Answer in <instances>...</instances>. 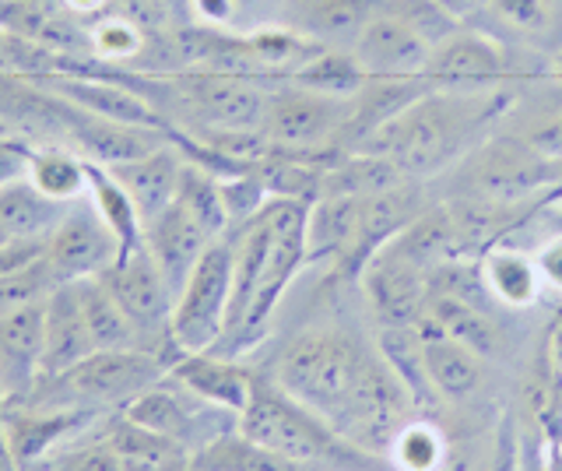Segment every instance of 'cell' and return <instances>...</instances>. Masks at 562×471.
<instances>
[{
  "instance_id": "7402d4cb",
  "label": "cell",
  "mask_w": 562,
  "mask_h": 471,
  "mask_svg": "<svg viewBox=\"0 0 562 471\" xmlns=\"http://www.w3.org/2000/svg\"><path fill=\"white\" fill-rule=\"evenodd\" d=\"M422 338H426V370L432 380V391L439 397L464 401L482 388L485 362L479 352H471L468 345L439 335V330H429V327H422Z\"/></svg>"
},
{
  "instance_id": "f1b7e54d",
  "label": "cell",
  "mask_w": 562,
  "mask_h": 471,
  "mask_svg": "<svg viewBox=\"0 0 562 471\" xmlns=\"http://www.w3.org/2000/svg\"><path fill=\"white\" fill-rule=\"evenodd\" d=\"M29 180L46 198L60 204H75L88 194V162L78 152L60 145H35L29 159Z\"/></svg>"
},
{
  "instance_id": "f5cc1de1",
  "label": "cell",
  "mask_w": 562,
  "mask_h": 471,
  "mask_svg": "<svg viewBox=\"0 0 562 471\" xmlns=\"http://www.w3.org/2000/svg\"><path fill=\"white\" fill-rule=\"evenodd\" d=\"M8 131H11V127L4 124V120H0V134H8Z\"/></svg>"
},
{
  "instance_id": "52a82bcc",
  "label": "cell",
  "mask_w": 562,
  "mask_h": 471,
  "mask_svg": "<svg viewBox=\"0 0 562 471\" xmlns=\"http://www.w3.org/2000/svg\"><path fill=\"white\" fill-rule=\"evenodd\" d=\"M228 300H233V239H215L190 271L187 285L176 295L172 310V341L187 352H211L228 321Z\"/></svg>"
},
{
  "instance_id": "e0dca14e",
  "label": "cell",
  "mask_w": 562,
  "mask_h": 471,
  "mask_svg": "<svg viewBox=\"0 0 562 471\" xmlns=\"http://www.w3.org/2000/svg\"><path fill=\"white\" fill-rule=\"evenodd\" d=\"M120 180V187L127 190L140 222H148L155 215H162L166 208L176 201L180 194V180H183V169H187V155L180 152L176 142L158 145L155 152L140 155V159L131 162H116V166H105Z\"/></svg>"
},
{
  "instance_id": "44dd1931",
  "label": "cell",
  "mask_w": 562,
  "mask_h": 471,
  "mask_svg": "<svg viewBox=\"0 0 562 471\" xmlns=\"http://www.w3.org/2000/svg\"><path fill=\"white\" fill-rule=\"evenodd\" d=\"M359 239V198L327 194L306 212V250L310 260H341L348 265Z\"/></svg>"
},
{
  "instance_id": "d590c367",
  "label": "cell",
  "mask_w": 562,
  "mask_h": 471,
  "mask_svg": "<svg viewBox=\"0 0 562 471\" xmlns=\"http://www.w3.org/2000/svg\"><path fill=\"white\" fill-rule=\"evenodd\" d=\"M383 11L394 14V19H401L412 32H418V36L426 40L432 49L439 43H447L453 32L461 29V22L439 8L436 0H397V4H386Z\"/></svg>"
},
{
  "instance_id": "6da1fadb",
  "label": "cell",
  "mask_w": 562,
  "mask_h": 471,
  "mask_svg": "<svg viewBox=\"0 0 562 471\" xmlns=\"http://www.w3.org/2000/svg\"><path fill=\"white\" fill-rule=\"evenodd\" d=\"M496 92H429L412 110L380 127L356 152L383 155L408 180H426L461 155L479 131L499 113Z\"/></svg>"
},
{
  "instance_id": "4316f807",
  "label": "cell",
  "mask_w": 562,
  "mask_h": 471,
  "mask_svg": "<svg viewBox=\"0 0 562 471\" xmlns=\"http://www.w3.org/2000/svg\"><path fill=\"white\" fill-rule=\"evenodd\" d=\"M193 471H313L299 461L281 458V453L254 444L250 436H243L239 429L218 436L198 453H190Z\"/></svg>"
},
{
  "instance_id": "e575fe53",
  "label": "cell",
  "mask_w": 562,
  "mask_h": 471,
  "mask_svg": "<svg viewBox=\"0 0 562 471\" xmlns=\"http://www.w3.org/2000/svg\"><path fill=\"white\" fill-rule=\"evenodd\" d=\"M57 285L60 282H57V274H53V268L46 265V257L35 260V265H29V268L0 274V317L49 300V292Z\"/></svg>"
},
{
  "instance_id": "7bdbcfd3",
  "label": "cell",
  "mask_w": 562,
  "mask_h": 471,
  "mask_svg": "<svg viewBox=\"0 0 562 471\" xmlns=\"http://www.w3.org/2000/svg\"><path fill=\"white\" fill-rule=\"evenodd\" d=\"M439 8H443L447 14H453L457 22H468L471 14H479L482 8H488V0H436Z\"/></svg>"
},
{
  "instance_id": "cb8c5ba5",
  "label": "cell",
  "mask_w": 562,
  "mask_h": 471,
  "mask_svg": "<svg viewBox=\"0 0 562 471\" xmlns=\"http://www.w3.org/2000/svg\"><path fill=\"white\" fill-rule=\"evenodd\" d=\"M67 204L46 198L29 177L0 187V229L8 239H49Z\"/></svg>"
},
{
  "instance_id": "ba28073f",
  "label": "cell",
  "mask_w": 562,
  "mask_h": 471,
  "mask_svg": "<svg viewBox=\"0 0 562 471\" xmlns=\"http://www.w3.org/2000/svg\"><path fill=\"white\" fill-rule=\"evenodd\" d=\"M120 415L131 418L140 429L162 436V440H172L187 453H198L211 440H218V436L233 433L239 426V415L198 397L172 373L166 380H158L155 388H148L140 397H134Z\"/></svg>"
},
{
  "instance_id": "ac0fdd59",
  "label": "cell",
  "mask_w": 562,
  "mask_h": 471,
  "mask_svg": "<svg viewBox=\"0 0 562 471\" xmlns=\"http://www.w3.org/2000/svg\"><path fill=\"white\" fill-rule=\"evenodd\" d=\"M95 352L88 335L78 285H57L46 300V345H43V380L64 377Z\"/></svg>"
},
{
  "instance_id": "9a60e30c",
  "label": "cell",
  "mask_w": 562,
  "mask_h": 471,
  "mask_svg": "<svg viewBox=\"0 0 562 471\" xmlns=\"http://www.w3.org/2000/svg\"><path fill=\"white\" fill-rule=\"evenodd\" d=\"M351 57L359 60L366 78H426L432 46L401 19L380 11L351 43Z\"/></svg>"
},
{
  "instance_id": "816d5d0a",
  "label": "cell",
  "mask_w": 562,
  "mask_h": 471,
  "mask_svg": "<svg viewBox=\"0 0 562 471\" xmlns=\"http://www.w3.org/2000/svg\"><path fill=\"white\" fill-rule=\"evenodd\" d=\"M555 71H559V78H562V54H559V60H555Z\"/></svg>"
},
{
  "instance_id": "d6a6232c",
  "label": "cell",
  "mask_w": 562,
  "mask_h": 471,
  "mask_svg": "<svg viewBox=\"0 0 562 471\" xmlns=\"http://www.w3.org/2000/svg\"><path fill=\"white\" fill-rule=\"evenodd\" d=\"M176 201H180L187 212L204 225L211 239H225L228 233H233V218H228V208L222 198V183L211 169L187 159Z\"/></svg>"
},
{
  "instance_id": "8d00e7d4",
  "label": "cell",
  "mask_w": 562,
  "mask_h": 471,
  "mask_svg": "<svg viewBox=\"0 0 562 471\" xmlns=\"http://www.w3.org/2000/svg\"><path fill=\"white\" fill-rule=\"evenodd\" d=\"M145 49V32H140L134 22L116 19V22H102L99 29H92V54L99 60H134Z\"/></svg>"
},
{
  "instance_id": "d4e9b609",
  "label": "cell",
  "mask_w": 562,
  "mask_h": 471,
  "mask_svg": "<svg viewBox=\"0 0 562 471\" xmlns=\"http://www.w3.org/2000/svg\"><path fill=\"white\" fill-rule=\"evenodd\" d=\"M376 352L391 366V373L401 380V388L408 391L415 408L432 401L436 391L426 370V338H422V327H380Z\"/></svg>"
},
{
  "instance_id": "b9f144b4",
  "label": "cell",
  "mask_w": 562,
  "mask_h": 471,
  "mask_svg": "<svg viewBox=\"0 0 562 471\" xmlns=\"http://www.w3.org/2000/svg\"><path fill=\"white\" fill-rule=\"evenodd\" d=\"M538 274H541V285H549L555 292H562V236H555L552 243H544L535 257Z\"/></svg>"
},
{
  "instance_id": "484cf974",
  "label": "cell",
  "mask_w": 562,
  "mask_h": 471,
  "mask_svg": "<svg viewBox=\"0 0 562 471\" xmlns=\"http://www.w3.org/2000/svg\"><path fill=\"white\" fill-rule=\"evenodd\" d=\"M75 285H78V300H81L85 324H88V335H92L95 352L99 348L102 352H113V348H145L137 327L116 303V295L105 289L102 278H85V282H75Z\"/></svg>"
},
{
  "instance_id": "3957f363",
  "label": "cell",
  "mask_w": 562,
  "mask_h": 471,
  "mask_svg": "<svg viewBox=\"0 0 562 471\" xmlns=\"http://www.w3.org/2000/svg\"><path fill=\"white\" fill-rule=\"evenodd\" d=\"M236 429L250 436L254 444L313 471H351L362 464L359 447H351L345 436L334 433L316 412L299 405L271 377L254 380V394L239 412Z\"/></svg>"
},
{
  "instance_id": "d6986e66",
  "label": "cell",
  "mask_w": 562,
  "mask_h": 471,
  "mask_svg": "<svg viewBox=\"0 0 562 471\" xmlns=\"http://www.w3.org/2000/svg\"><path fill=\"white\" fill-rule=\"evenodd\" d=\"M169 373L198 397L233 415L246 408V401L254 394V380H257V373H250L233 356H222V352H187L172 362Z\"/></svg>"
},
{
  "instance_id": "4fadbf2b",
  "label": "cell",
  "mask_w": 562,
  "mask_h": 471,
  "mask_svg": "<svg viewBox=\"0 0 562 471\" xmlns=\"http://www.w3.org/2000/svg\"><path fill=\"white\" fill-rule=\"evenodd\" d=\"M509 75V60L499 43L479 32L457 29L447 43H439L429 57L426 81L436 92H496Z\"/></svg>"
},
{
  "instance_id": "83f0119b",
  "label": "cell",
  "mask_w": 562,
  "mask_h": 471,
  "mask_svg": "<svg viewBox=\"0 0 562 471\" xmlns=\"http://www.w3.org/2000/svg\"><path fill=\"white\" fill-rule=\"evenodd\" d=\"M380 11V0H310L306 32L327 49H351Z\"/></svg>"
},
{
  "instance_id": "8992f818",
  "label": "cell",
  "mask_w": 562,
  "mask_h": 471,
  "mask_svg": "<svg viewBox=\"0 0 562 471\" xmlns=\"http://www.w3.org/2000/svg\"><path fill=\"white\" fill-rule=\"evenodd\" d=\"M99 278L105 282V289L116 295V303L131 317V324L137 327L140 345H145L148 352L169 359V370H172V362L183 356L172 341L176 292L166 282V274L158 271L155 257L145 250V243L134 250H123L113 260V268H105Z\"/></svg>"
},
{
  "instance_id": "f907efd6",
  "label": "cell",
  "mask_w": 562,
  "mask_h": 471,
  "mask_svg": "<svg viewBox=\"0 0 562 471\" xmlns=\"http://www.w3.org/2000/svg\"><path fill=\"white\" fill-rule=\"evenodd\" d=\"M4 243H11V239H8V233H4V229H0V247H4Z\"/></svg>"
},
{
  "instance_id": "c3c4849f",
  "label": "cell",
  "mask_w": 562,
  "mask_h": 471,
  "mask_svg": "<svg viewBox=\"0 0 562 471\" xmlns=\"http://www.w3.org/2000/svg\"><path fill=\"white\" fill-rule=\"evenodd\" d=\"M552 218L562 225V198H559V201H552Z\"/></svg>"
},
{
  "instance_id": "bcb514c9",
  "label": "cell",
  "mask_w": 562,
  "mask_h": 471,
  "mask_svg": "<svg viewBox=\"0 0 562 471\" xmlns=\"http://www.w3.org/2000/svg\"><path fill=\"white\" fill-rule=\"evenodd\" d=\"M0 471H22L14 461V453H11V444H8V436L4 429H0Z\"/></svg>"
},
{
  "instance_id": "7a4b0ae2",
  "label": "cell",
  "mask_w": 562,
  "mask_h": 471,
  "mask_svg": "<svg viewBox=\"0 0 562 471\" xmlns=\"http://www.w3.org/2000/svg\"><path fill=\"white\" fill-rule=\"evenodd\" d=\"M373 359L376 356H369L356 338L341 335V330L313 327L285 345L271 380L338 433Z\"/></svg>"
},
{
  "instance_id": "277c9868",
  "label": "cell",
  "mask_w": 562,
  "mask_h": 471,
  "mask_svg": "<svg viewBox=\"0 0 562 471\" xmlns=\"http://www.w3.org/2000/svg\"><path fill=\"white\" fill-rule=\"evenodd\" d=\"M169 377V359L148 348H113L92 352L64 377L43 380L25 401L29 408H70L85 415H120L158 380ZM22 405V408H25Z\"/></svg>"
},
{
  "instance_id": "30bf717a",
  "label": "cell",
  "mask_w": 562,
  "mask_h": 471,
  "mask_svg": "<svg viewBox=\"0 0 562 471\" xmlns=\"http://www.w3.org/2000/svg\"><path fill=\"white\" fill-rule=\"evenodd\" d=\"M348 120V99H334L310 92L292 81V89L268 92V113H263V137L295 155H324L341 142Z\"/></svg>"
},
{
  "instance_id": "f35d334b",
  "label": "cell",
  "mask_w": 562,
  "mask_h": 471,
  "mask_svg": "<svg viewBox=\"0 0 562 471\" xmlns=\"http://www.w3.org/2000/svg\"><path fill=\"white\" fill-rule=\"evenodd\" d=\"M524 148L531 152L535 159H562V110L538 120V124L524 134Z\"/></svg>"
},
{
  "instance_id": "9c48e42d",
  "label": "cell",
  "mask_w": 562,
  "mask_h": 471,
  "mask_svg": "<svg viewBox=\"0 0 562 471\" xmlns=\"http://www.w3.org/2000/svg\"><path fill=\"white\" fill-rule=\"evenodd\" d=\"M180 106L198 120V131H260L268 113V89L257 78L225 71H180L166 78Z\"/></svg>"
},
{
  "instance_id": "2e32d148",
  "label": "cell",
  "mask_w": 562,
  "mask_h": 471,
  "mask_svg": "<svg viewBox=\"0 0 562 471\" xmlns=\"http://www.w3.org/2000/svg\"><path fill=\"white\" fill-rule=\"evenodd\" d=\"M140 243H145V250L155 257V265L166 274L172 292L180 295L190 271L198 268V260L204 257V250L215 239L207 236L204 225L193 218L180 201H172L162 215L145 222V236H140Z\"/></svg>"
},
{
  "instance_id": "7c38bea8",
  "label": "cell",
  "mask_w": 562,
  "mask_h": 471,
  "mask_svg": "<svg viewBox=\"0 0 562 471\" xmlns=\"http://www.w3.org/2000/svg\"><path fill=\"white\" fill-rule=\"evenodd\" d=\"M46 300L0 317V401L22 408L43 383Z\"/></svg>"
},
{
  "instance_id": "681fc988",
  "label": "cell",
  "mask_w": 562,
  "mask_h": 471,
  "mask_svg": "<svg viewBox=\"0 0 562 471\" xmlns=\"http://www.w3.org/2000/svg\"><path fill=\"white\" fill-rule=\"evenodd\" d=\"M4 415H8V405L0 401V426H4Z\"/></svg>"
},
{
  "instance_id": "5b68a950",
  "label": "cell",
  "mask_w": 562,
  "mask_h": 471,
  "mask_svg": "<svg viewBox=\"0 0 562 471\" xmlns=\"http://www.w3.org/2000/svg\"><path fill=\"white\" fill-rule=\"evenodd\" d=\"M306 212H310V204H303V201L271 198V243H268V257H263V268L257 278L250 310H246L243 324L233 330V335H228L218 348H211V352H222V356L236 359L239 352H246V348H254L263 330H268L289 282L303 271V265L310 260Z\"/></svg>"
},
{
  "instance_id": "8fae6325",
  "label": "cell",
  "mask_w": 562,
  "mask_h": 471,
  "mask_svg": "<svg viewBox=\"0 0 562 471\" xmlns=\"http://www.w3.org/2000/svg\"><path fill=\"white\" fill-rule=\"evenodd\" d=\"M120 254H123L120 239L102 222L88 194L75 204H67L60 225L46 239V265L53 268L60 285L99 278L105 268H113V260Z\"/></svg>"
},
{
  "instance_id": "f546056e",
  "label": "cell",
  "mask_w": 562,
  "mask_h": 471,
  "mask_svg": "<svg viewBox=\"0 0 562 471\" xmlns=\"http://www.w3.org/2000/svg\"><path fill=\"white\" fill-rule=\"evenodd\" d=\"M88 201L95 204V212L113 229V236L120 239L123 250L140 247L145 222H140V215H137V208H134L127 190H123L113 172L105 169V166H99V162H88Z\"/></svg>"
},
{
  "instance_id": "5bb4252c",
  "label": "cell",
  "mask_w": 562,
  "mask_h": 471,
  "mask_svg": "<svg viewBox=\"0 0 562 471\" xmlns=\"http://www.w3.org/2000/svg\"><path fill=\"white\" fill-rule=\"evenodd\" d=\"M366 292L380 327H418L429 303V271L394 250H380L366 265Z\"/></svg>"
},
{
  "instance_id": "ee69618b",
  "label": "cell",
  "mask_w": 562,
  "mask_h": 471,
  "mask_svg": "<svg viewBox=\"0 0 562 471\" xmlns=\"http://www.w3.org/2000/svg\"><path fill=\"white\" fill-rule=\"evenodd\" d=\"M193 11L204 14L207 22H225L233 14V0H193Z\"/></svg>"
},
{
  "instance_id": "1f68e13d",
  "label": "cell",
  "mask_w": 562,
  "mask_h": 471,
  "mask_svg": "<svg viewBox=\"0 0 562 471\" xmlns=\"http://www.w3.org/2000/svg\"><path fill=\"white\" fill-rule=\"evenodd\" d=\"M289 81L303 85V89H310V92H321V96L351 99V96L362 92L366 71L359 67V60L351 57V49H327L324 46L321 54H313Z\"/></svg>"
},
{
  "instance_id": "4dcf8cb0",
  "label": "cell",
  "mask_w": 562,
  "mask_h": 471,
  "mask_svg": "<svg viewBox=\"0 0 562 471\" xmlns=\"http://www.w3.org/2000/svg\"><path fill=\"white\" fill-rule=\"evenodd\" d=\"M482 278L488 292L506 306H531L541 292L538 265L517 250H488L482 260Z\"/></svg>"
},
{
  "instance_id": "7dc6e473",
  "label": "cell",
  "mask_w": 562,
  "mask_h": 471,
  "mask_svg": "<svg viewBox=\"0 0 562 471\" xmlns=\"http://www.w3.org/2000/svg\"><path fill=\"white\" fill-rule=\"evenodd\" d=\"M166 4H169V11L176 14V19H190V4H193V0H166Z\"/></svg>"
},
{
  "instance_id": "603a6c76",
  "label": "cell",
  "mask_w": 562,
  "mask_h": 471,
  "mask_svg": "<svg viewBox=\"0 0 562 471\" xmlns=\"http://www.w3.org/2000/svg\"><path fill=\"white\" fill-rule=\"evenodd\" d=\"M418 327L439 330V335L468 345L471 352H479L482 359L496 356V348H499V335H496V327H492L488 313L479 303H468L461 295H450V292H429L426 317H422Z\"/></svg>"
},
{
  "instance_id": "f6af8a7d",
  "label": "cell",
  "mask_w": 562,
  "mask_h": 471,
  "mask_svg": "<svg viewBox=\"0 0 562 471\" xmlns=\"http://www.w3.org/2000/svg\"><path fill=\"white\" fill-rule=\"evenodd\" d=\"M549 366L562 383V321L552 327V335H549Z\"/></svg>"
},
{
  "instance_id": "ab89813d",
  "label": "cell",
  "mask_w": 562,
  "mask_h": 471,
  "mask_svg": "<svg viewBox=\"0 0 562 471\" xmlns=\"http://www.w3.org/2000/svg\"><path fill=\"white\" fill-rule=\"evenodd\" d=\"M32 148H35V145H32V142H25V137L0 134V187L11 183V180L29 177Z\"/></svg>"
},
{
  "instance_id": "60d3db41",
  "label": "cell",
  "mask_w": 562,
  "mask_h": 471,
  "mask_svg": "<svg viewBox=\"0 0 562 471\" xmlns=\"http://www.w3.org/2000/svg\"><path fill=\"white\" fill-rule=\"evenodd\" d=\"M485 471H520V433L514 415H506L496 433V450H492V461Z\"/></svg>"
},
{
  "instance_id": "836d02e7",
  "label": "cell",
  "mask_w": 562,
  "mask_h": 471,
  "mask_svg": "<svg viewBox=\"0 0 562 471\" xmlns=\"http://www.w3.org/2000/svg\"><path fill=\"white\" fill-rule=\"evenodd\" d=\"M386 458H391L397 471H439L447 464V440L432 423L408 418L394 433L391 447H386Z\"/></svg>"
},
{
  "instance_id": "74e56055",
  "label": "cell",
  "mask_w": 562,
  "mask_h": 471,
  "mask_svg": "<svg viewBox=\"0 0 562 471\" xmlns=\"http://www.w3.org/2000/svg\"><path fill=\"white\" fill-rule=\"evenodd\" d=\"M488 8L496 11L509 29L531 32V36H541V32L549 29V4H544V0H488Z\"/></svg>"
},
{
  "instance_id": "ffe728a7",
  "label": "cell",
  "mask_w": 562,
  "mask_h": 471,
  "mask_svg": "<svg viewBox=\"0 0 562 471\" xmlns=\"http://www.w3.org/2000/svg\"><path fill=\"white\" fill-rule=\"evenodd\" d=\"M95 415H85V412H70V408H11L4 415V436L11 444V453L18 468H32L40 464L46 453L57 447L64 436L75 433L81 423Z\"/></svg>"
}]
</instances>
